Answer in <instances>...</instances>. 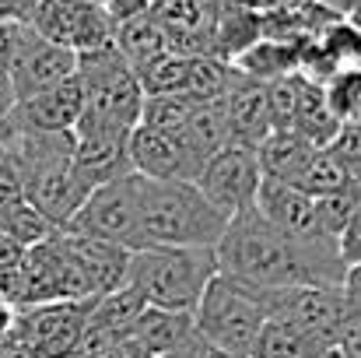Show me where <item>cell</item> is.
Segmentation results:
<instances>
[{
  "label": "cell",
  "instance_id": "cell-1",
  "mask_svg": "<svg viewBox=\"0 0 361 358\" xmlns=\"http://www.w3.org/2000/svg\"><path fill=\"white\" fill-rule=\"evenodd\" d=\"M218 274H228L252 288H341L348 263L337 239H298L263 222L252 208L228 222L218 249Z\"/></svg>",
  "mask_w": 361,
  "mask_h": 358
},
{
  "label": "cell",
  "instance_id": "cell-2",
  "mask_svg": "<svg viewBox=\"0 0 361 358\" xmlns=\"http://www.w3.org/2000/svg\"><path fill=\"white\" fill-rule=\"evenodd\" d=\"M228 215L218 211L197 183L183 179H140V239L151 246H193L218 249L228 232Z\"/></svg>",
  "mask_w": 361,
  "mask_h": 358
},
{
  "label": "cell",
  "instance_id": "cell-3",
  "mask_svg": "<svg viewBox=\"0 0 361 358\" xmlns=\"http://www.w3.org/2000/svg\"><path fill=\"white\" fill-rule=\"evenodd\" d=\"M218 274L214 249H193V246H151L130 253L126 285L144 295L154 309L172 313H193Z\"/></svg>",
  "mask_w": 361,
  "mask_h": 358
},
{
  "label": "cell",
  "instance_id": "cell-4",
  "mask_svg": "<svg viewBox=\"0 0 361 358\" xmlns=\"http://www.w3.org/2000/svg\"><path fill=\"white\" fill-rule=\"evenodd\" d=\"M78 78L85 85V117L78 130H109L130 137L140 126L144 88L113 42L78 53Z\"/></svg>",
  "mask_w": 361,
  "mask_h": 358
},
{
  "label": "cell",
  "instance_id": "cell-5",
  "mask_svg": "<svg viewBox=\"0 0 361 358\" xmlns=\"http://www.w3.org/2000/svg\"><path fill=\"white\" fill-rule=\"evenodd\" d=\"M263 323H267V292L228 274H214L200 306L193 309L197 338L232 358H249Z\"/></svg>",
  "mask_w": 361,
  "mask_h": 358
},
{
  "label": "cell",
  "instance_id": "cell-6",
  "mask_svg": "<svg viewBox=\"0 0 361 358\" xmlns=\"http://www.w3.org/2000/svg\"><path fill=\"white\" fill-rule=\"evenodd\" d=\"M60 232L113 242L130 253L144 249V239H140V176L130 172L123 179H113V183L92 190L85 208Z\"/></svg>",
  "mask_w": 361,
  "mask_h": 358
},
{
  "label": "cell",
  "instance_id": "cell-7",
  "mask_svg": "<svg viewBox=\"0 0 361 358\" xmlns=\"http://www.w3.org/2000/svg\"><path fill=\"white\" fill-rule=\"evenodd\" d=\"M95 299L74 302H46L35 309H21L14 316L11 338L32 358H78L81 338L88 330V313Z\"/></svg>",
  "mask_w": 361,
  "mask_h": 358
},
{
  "label": "cell",
  "instance_id": "cell-8",
  "mask_svg": "<svg viewBox=\"0 0 361 358\" xmlns=\"http://www.w3.org/2000/svg\"><path fill=\"white\" fill-rule=\"evenodd\" d=\"M267 320H288L323 348H334L351 320V306L341 288H274L267 292Z\"/></svg>",
  "mask_w": 361,
  "mask_h": 358
},
{
  "label": "cell",
  "instance_id": "cell-9",
  "mask_svg": "<svg viewBox=\"0 0 361 358\" xmlns=\"http://www.w3.org/2000/svg\"><path fill=\"white\" fill-rule=\"evenodd\" d=\"M28 21L42 39L60 42L74 53L109 46L116 32L106 7L92 0H32Z\"/></svg>",
  "mask_w": 361,
  "mask_h": 358
},
{
  "label": "cell",
  "instance_id": "cell-10",
  "mask_svg": "<svg viewBox=\"0 0 361 358\" xmlns=\"http://www.w3.org/2000/svg\"><path fill=\"white\" fill-rule=\"evenodd\" d=\"M193 183L200 186V193H204L218 211H225L228 218H235V215L249 211V208L256 204V190H259V183H263V172H259L256 151L228 144L225 151H218V155L200 169V176H197Z\"/></svg>",
  "mask_w": 361,
  "mask_h": 358
},
{
  "label": "cell",
  "instance_id": "cell-11",
  "mask_svg": "<svg viewBox=\"0 0 361 358\" xmlns=\"http://www.w3.org/2000/svg\"><path fill=\"white\" fill-rule=\"evenodd\" d=\"M130 151V169L140 179H183L193 183L200 176V165L193 162L186 141L179 133H165V130H151V126H137L126 141Z\"/></svg>",
  "mask_w": 361,
  "mask_h": 358
},
{
  "label": "cell",
  "instance_id": "cell-12",
  "mask_svg": "<svg viewBox=\"0 0 361 358\" xmlns=\"http://www.w3.org/2000/svg\"><path fill=\"white\" fill-rule=\"evenodd\" d=\"M11 85H14V99L25 102L32 95H42L56 85H63L67 78L78 74V53L60 46V42H49L42 35H35L28 42V49L11 64Z\"/></svg>",
  "mask_w": 361,
  "mask_h": 358
},
{
  "label": "cell",
  "instance_id": "cell-13",
  "mask_svg": "<svg viewBox=\"0 0 361 358\" xmlns=\"http://www.w3.org/2000/svg\"><path fill=\"white\" fill-rule=\"evenodd\" d=\"M85 117V85L81 78H67L63 85L32 95L11 109V123L21 130H42V133H71Z\"/></svg>",
  "mask_w": 361,
  "mask_h": 358
},
{
  "label": "cell",
  "instance_id": "cell-14",
  "mask_svg": "<svg viewBox=\"0 0 361 358\" xmlns=\"http://www.w3.org/2000/svg\"><path fill=\"white\" fill-rule=\"evenodd\" d=\"M252 211L270 222L274 229L288 232V236L298 239H319L323 229H319V218H316V201L298 193L295 186L288 183H274V179H263L259 190H256V204Z\"/></svg>",
  "mask_w": 361,
  "mask_h": 358
},
{
  "label": "cell",
  "instance_id": "cell-15",
  "mask_svg": "<svg viewBox=\"0 0 361 358\" xmlns=\"http://www.w3.org/2000/svg\"><path fill=\"white\" fill-rule=\"evenodd\" d=\"M225 119H228V141L235 148H249L256 151L270 133H274V123H270V92L267 85H256V81H245L239 74V81L228 88L225 95Z\"/></svg>",
  "mask_w": 361,
  "mask_h": 358
},
{
  "label": "cell",
  "instance_id": "cell-16",
  "mask_svg": "<svg viewBox=\"0 0 361 358\" xmlns=\"http://www.w3.org/2000/svg\"><path fill=\"white\" fill-rule=\"evenodd\" d=\"M78 148H74V169L81 179L99 190L113 179L130 176V151H126V133H109V130H74Z\"/></svg>",
  "mask_w": 361,
  "mask_h": 358
},
{
  "label": "cell",
  "instance_id": "cell-17",
  "mask_svg": "<svg viewBox=\"0 0 361 358\" xmlns=\"http://www.w3.org/2000/svg\"><path fill=\"white\" fill-rule=\"evenodd\" d=\"M71 256L78 260L92 295H109L126 285V267H130V249H120L113 242H99V239H81V236H67L60 232Z\"/></svg>",
  "mask_w": 361,
  "mask_h": 358
},
{
  "label": "cell",
  "instance_id": "cell-18",
  "mask_svg": "<svg viewBox=\"0 0 361 358\" xmlns=\"http://www.w3.org/2000/svg\"><path fill=\"white\" fill-rule=\"evenodd\" d=\"M298 46L302 42L259 35L249 49H242L239 56H235V71H239L245 81H256V85L284 81V78L298 74Z\"/></svg>",
  "mask_w": 361,
  "mask_h": 358
},
{
  "label": "cell",
  "instance_id": "cell-19",
  "mask_svg": "<svg viewBox=\"0 0 361 358\" xmlns=\"http://www.w3.org/2000/svg\"><path fill=\"white\" fill-rule=\"evenodd\" d=\"M130 334L151 358H161L176 348H183L197 330H193V313H172V309L147 306L137 316V323L130 327Z\"/></svg>",
  "mask_w": 361,
  "mask_h": 358
},
{
  "label": "cell",
  "instance_id": "cell-20",
  "mask_svg": "<svg viewBox=\"0 0 361 358\" xmlns=\"http://www.w3.org/2000/svg\"><path fill=\"white\" fill-rule=\"evenodd\" d=\"M113 46L120 49L123 60H126L133 71H140V67L154 64L158 56L172 53L169 32L161 28V21H158L151 11L133 14V18L120 21V25H116V32H113Z\"/></svg>",
  "mask_w": 361,
  "mask_h": 358
},
{
  "label": "cell",
  "instance_id": "cell-21",
  "mask_svg": "<svg viewBox=\"0 0 361 358\" xmlns=\"http://www.w3.org/2000/svg\"><path fill=\"white\" fill-rule=\"evenodd\" d=\"M312 151H316V148H312L305 137H298L295 130H274V133L256 148V162H259L263 179L295 186V179L302 176V169H305V162L312 158Z\"/></svg>",
  "mask_w": 361,
  "mask_h": 358
},
{
  "label": "cell",
  "instance_id": "cell-22",
  "mask_svg": "<svg viewBox=\"0 0 361 358\" xmlns=\"http://www.w3.org/2000/svg\"><path fill=\"white\" fill-rule=\"evenodd\" d=\"M326 352L319 341H312L305 330H298L288 320H267L263 330L252 341L249 358H319Z\"/></svg>",
  "mask_w": 361,
  "mask_h": 358
},
{
  "label": "cell",
  "instance_id": "cell-23",
  "mask_svg": "<svg viewBox=\"0 0 361 358\" xmlns=\"http://www.w3.org/2000/svg\"><path fill=\"white\" fill-rule=\"evenodd\" d=\"M144 309H147L144 295H140L137 288L123 285V288L109 292V295H99V299L92 302L88 327H92V330H106V334H126Z\"/></svg>",
  "mask_w": 361,
  "mask_h": 358
},
{
  "label": "cell",
  "instance_id": "cell-24",
  "mask_svg": "<svg viewBox=\"0 0 361 358\" xmlns=\"http://www.w3.org/2000/svg\"><path fill=\"white\" fill-rule=\"evenodd\" d=\"M323 99L334 119L344 123H361V64L358 67H341L337 74H330V81L323 85Z\"/></svg>",
  "mask_w": 361,
  "mask_h": 358
},
{
  "label": "cell",
  "instance_id": "cell-25",
  "mask_svg": "<svg viewBox=\"0 0 361 358\" xmlns=\"http://www.w3.org/2000/svg\"><path fill=\"white\" fill-rule=\"evenodd\" d=\"M319 49L326 53V60L341 71V67H358L361 64V28L351 18H334L319 35H316Z\"/></svg>",
  "mask_w": 361,
  "mask_h": 358
},
{
  "label": "cell",
  "instance_id": "cell-26",
  "mask_svg": "<svg viewBox=\"0 0 361 358\" xmlns=\"http://www.w3.org/2000/svg\"><path fill=\"white\" fill-rule=\"evenodd\" d=\"M197 99L190 95H147L144 99V113H140V126L151 130H165V133H179L190 117L197 113Z\"/></svg>",
  "mask_w": 361,
  "mask_h": 358
},
{
  "label": "cell",
  "instance_id": "cell-27",
  "mask_svg": "<svg viewBox=\"0 0 361 358\" xmlns=\"http://www.w3.org/2000/svg\"><path fill=\"white\" fill-rule=\"evenodd\" d=\"M341 186H348V179H344L341 165L334 162V155H330L326 148H316L312 158L305 162L302 176L295 179V190L305 193V197H312V201H316V197H326V193H334V190H341Z\"/></svg>",
  "mask_w": 361,
  "mask_h": 358
},
{
  "label": "cell",
  "instance_id": "cell-28",
  "mask_svg": "<svg viewBox=\"0 0 361 358\" xmlns=\"http://www.w3.org/2000/svg\"><path fill=\"white\" fill-rule=\"evenodd\" d=\"M358 204H361V186H355V183H348V186H341V190H334L326 197H316V218H319L323 236L341 239L348 222L355 218Z\"/></svg>",
  "mask_w": 361,
  "mask_h": 358
},
{
  "label": "cell",
  "instance_id": "cell-29",
  "mask_svg": "<svg viewBox=\"0 0 361 358\" xmlns=\"http://www.w3.org/2000/svg\"><path fill=\"white\" fill-rule=\"evenodd\" d=\"M0 229H4L7 236L18 239L25 249H32V246L46 242V239L56 232V229H53V225H49V222H46V218H42V215H39L32 204H28V201H25L21 208H14V211L4 218V225H0Z\"/></svg>",
  "mask_w": 361,
  "mask_h": 358
},
{
  "label": "cell",
  "instance_id": "cell-30",
  "mask_svg": "<svg viewBox=\"0 0 361 358\" xmlns=\"http://www.w3.org/2000/svg\"><path fill=\"white\" fill-rule=\"evenodd\" d=\"M326 151L334 155V162L341 165L344 179L361 186V123H344L337 130V137L326 144Z\"/></svg>",
  "mask_w": 361,
  "mask_h": 358
},
{
  "label": "cell",
  "instance_id": "cell-31",
  "mask_svg": "<svg viewBox=\"0 0 361 358\" xmlns=\"http://www.w3.org/2000/svg\"><path fill=\"white\" fill-rule=\"evenodd\" d=\"M39 32L32 28L28 18H0V67L11 71V64L28 49V42L35 39Z\"/></svg>",
  "mask_w": 361,
  "mask_h": 358
},
{
  "label": "cell",
  "instance_id": "cell-32",
  "mask_svg": "<svg viewBox=\"0 0 361 358\" xmlns=\"http://www.w3.org/2000/svg\"><path fill=\"white\" fill-rule=\"evenodd\" d=\"M337 249H341V260L348 267H358L361 263V204H358V211H355V218L348 222V229L337 239Z\"/></svg>",
  "mask_w": 361,
  "mask_h": 358
},
{
  "label": "cell",
  "instance_id": "cell-33",
  "mask_svg": "<svg viewBox=\"0 0 361 358\" xmlns=\"http://www.w3.org/2000/svg\"><path fill=\"white\" fill-rule=\"evenodd\" d=\"M337 352L344 358H361V313L351 309V320L344 323L341 338H337Z\"/></svg>",
  "mask_w": 361,
  "mask_h": 358
},
{
  "label": "cell",
  "instance_id": "cell-34",
  "mask_svg": "<svg viewBox=\"0 0 361 358\" xmlns=\"http://www.w3.org/2000/svg\"><path fill=\"white\" fill-rule=\"evenodd\" d=\"M341 292H344V299H348V306L361 313V263L358 267H348V274H344V285H341Z\"/></svg>",
  "mask_w": 361,
  "mask_h": 358
},
{
  "label": "cell",
  "instance_id": "cell-35",
  "mask_svg": "<svg viewBox=\"0 0 361 358\" xmlns=\"http://www.w3.org/2000/svg\"><path fill=\"white\" fill-rule=\"evenodd\" d=\"M18 106V99H14V85H11V74L0 67V119L11 117V109Z\"/></svg>",
  "mask_w": 361,
  "mask_h": 358
},
{
  "label": "cell",
  "instance_id": "cell-36",
  "mask_svg": "<svg viewBox=\"0 0 361 358\" xmlns=\"http://www.w3.org/2000/svg\"><path fill=\"white\" fill-rule=\"evenodd\" d=\"M204 355H207V345L193 334L183 348H176V352H169V355H161V358H204Z\"/></svg>",
  "mask_w": 361,
  "mask_h": 358
},
{
  "label": "cell",
  "instance_id": "cell-37",
  "mask_svg": "<svg viewBox=\"0 0 361 358\" xmlns=\"http://www.w3.org/2000/svg\"><path fill=\"white\" fill-rule=\"evenodd\" d=\"M14 316H18V313H14V309L0 299V345L11 338V330H14Z\"/></svg>",
  "mask_w": 361,
  "mask_h": 358
},
{
  "label": "cell",
  "instance_id": "cell-38",
  "mask_svg": "<svg viewBox=\"0 0 361 358\" xmlns=\"http://www.w3.org/2000/svg\"><path fill=\"white\" fill-rule=\"evenodd\" d=\"M358 4H361V0H326V7H330V11H337L341 18H348Z\"/></svg>",
  "mask_w": 361,
  "mask_h": 358
},
{
  "label": "cell",
  "instance_id": "cell-39",
  "mask_svg": "<svg viewBox=\"0 0 361 358\" xmlns=\"http://www.w3.org/2000/svg\"><path fill=\"white\" fill-rule=\"evenodd\" d=\"M204 358H232V355H225V352H218V348H211V345H207V355Z\"/></svg>",
  "mask_w": 361,
  "mask_h": 358
},
{
  "label": "cell",
  "instance_id": "cell-40",
  "mask_svg": "<svg viewBox=\"0 0 361 358\" xmlns=\"http://www.w3.org/2000/svg\"><path fill=\"white\" fill-rule=\"evenodd\" d=\"M319 358H344V355H341V352H337V345H334V348H326Z\"/></svg>",
  "mask_w": 361,
  "mask_h": 358
},
{
  "label": "cell",
  "instance_id": "cell-41",
  "mask_svg": "<svg viewBox=\"0 0 361 358\" xmlns=\"http://www.w3.org/2000/svg\"><path fill=\"white\" fill-rule=\"evenodd\" d=\"M0 158H4V144H0Z\"/></svg>",
  "mask_w": 361,
  "mask_h": 358
}]
</instances>
